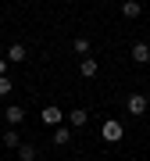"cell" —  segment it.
I'll return each mask as SVG.
<instances>
[{
    "mask_svg": "<svg viewBox=\"0 0 150 161\" xmlns=\"http://www.w3.org/2000/svg\"><path fill=\"white\" fill-rule=\"evenodd\" d=\"M121 136H125V125H121L118 118H104V125H100V140H104V143H118Z\"/></svg>",
    "mask_w": 150,
    "mask_h": 161,
    "instance_id": "6da1fadb",
    "label": "cell"
},
{
    "mask_svg": "<svg viewBox=\"0 0 150 161\" xmlns=\"http://www.w3.org/2000/svg\"><path fill=\"white\" fill-rule=\"evenodd\" d=\"M40 122H43V125H50V129H57L61 122H64V111L57 108V104H46V108L40 111Z\"/></svg>",
    "mask_w": 150,
    "mask_h": 161,
    "instance_id": "7a4b0ae2",
    "label": "cell"
},
{
    "mask_svg": "<svg viewBox=\"0 0 150 161\" xmlns=\"http://www.w3.org/2000/svg\"><path fill=\"white\" fill-rule=\"evenodd\" d=\"M125 108H129V115H147V108H150V104H147V97H143V93H129V100H125Z\"/></svg>",
    "mask_w": 150,
    "mask_h": 161,
    "instance_id": "3957f363",
    "label": "cell"
},
{
    "mask_svg": "<svg viewBox=\"0 0 150 161\" xmlns=\"http://www.w3.org/2000/svg\"><path fill=\"white\" fill-rule=\"evenodd\" d=\"M4 122H7V125H22V122H25V111L22 108H18V104H7V108H4Z\"/></svg>",
    "mask_w": 150,
    "mask_h": 161,
    "instance_id": "277c9868",
    "label": "cell"
},
{
    "mask_svg": "<svg viewBox=\"0 0 150 161\" xmlns=\"http://www.w3.org/2000/svg\"><path fill=\"white\" fill-rule=\"evenodd\" d=\"M64 122H68L72 129H82L89 122V111H82V108H75V111H68V115H64Z\"/></svg>",
    "mask_w": 150,
    "mask_h": 161,
    "instance_id": "5b68a950",
    "label": "cell"
},
{
    "mask_svg": "<svg viewBox=\"0 0 150 161\" xmlns=\"http://www.w3.org/2000/svg\"><path fill=\"white\" fill-rule=\"evenodd\" d=\"M25 58H29V50H25L22 43H11V47H7V64H22Z\"/></svg>",
    "mask_w": 150,
    "mask_h": 161,
    "instance_id": "8992f818",
    "label": "cell"
},
{
    "mask_svg": "<svg viewBox=\"0 0 150 161\" xmlns=\"http://www.w3.org/2000/svg\"><path fill=\"white\" fill-rule=\"evenodd\" d=\"M132 61H136V64H147V61H150V43H143V40L132 43Z\"/></svg>",
    "mask_w": 150,
    "mask_h": 161,
    "instance_id": "52a82bcc",
    "label": "cell"
},
{
    "mask_svg": "<svg viewBox=\"0 0 150 161\" xmlns=\"http://www.w3.org/2000/svg\"><path fill=\"white\" fill-rule=\"evenodd\" d=\"M54 143H57V147H64V143H72V125H68V122H61V125L54 129Z\"/></svg>",
    "mask_w": 150,
    "mask_h": 161,
    "instance_id": "ba28073f",
    "label": "cell"
},
{
    "mask_svg": "<svg viewBox=\"0 0 150 161\" xmlns=\"http://www.w3.org/2000/svg\"><path fill=\"white\" fill-rule=\"evenodd\" d=\"M0 143H4L7 150H18V143H22V140H18V129H14V125H7V132L0 136Z\"/></svg>",
    "mask_w": 150,
    "mask_h": 161,
    "instance_id": "9c48e42d",
    "label": "cell"
},
{
    "mask_svg": "<svg viewBox=\"0 0 150 161\" xmlns=\"http://www.w3.org/2000/svg\"><path fill=\"white\" fill-rule=\"evenodd\" d=\"M121 14L125 18H139L143 14V4H139V0H125V4H121Z\"/></svg>",
    "mask_w": 150,
    "mask_h": 161,
    "instance_id": "30bf717a",
    "label": "cell"
},
{
    "mask_svg": "<svg viewBox=\"0 0 150 161\" xmlns=\"http://www.w3.org/2000/svg\"><path fill=\"white\" fill-rule=\"evenodd\" d=\"M97 68H100L97 58H82V64H79V72L86 75V79H93V75H97Z\"/></svg>",
    "mask_w": 150,
    "mask_h": 161,
    "instance_id": "8fae6325",
    "label": "cell"
},
{
    "mask_svg": "<svg viewBox=\"0 0 150 161\" xmlns=\"http://www.w3.org/2000/svg\"><path fill=\"white\" fill-rule=\"evenodd\" d=\"M18 158L22 161H36V147L32 143H18Z\"/></svg>",
    "mask_w": 150,
    "mask_h": 161,
    "instance_id": "7c38bea8",
    "label": "cell"
},
{
    "mask_svg": "<svg viewBox=\"0 0 150 161\" xmlns=\"http://www.w3.org/2000/svg\"><path fill=\"white\" fill-rule=\"evenodd\" d=\"M72 50H75V54H89V40H86V36H75Z\"/></svg>",
    "mask_w": 150,
    "mask_h": 161,
    "instance_id": "4fadbf2b",
    "label": "cell"
},
{
    "mask_svg": "<svg viewBox=\"0 0 150 161\" xmlns=\"http://www.w3.org/2000/svg\"><path fill=\"white\" fill-rule=\"evenodd\" d=\"M11 90H14V82L7 79V75H0V97H7V93H11Z\"/></svg>",
    "mask_w": 150,
    "mask_h": 161,
    "instance_id": "5bb4252c",
    "label": "cell"
},
{
    "mask_svg": "<svg viewBox=\"0 0 150 161\" xmlns=\"http://www.w3.org/2000/svg\"><path fill=\"white\" fill-rule=\"evenodd\" d=\"M7 72V58H0V75H4Z\"/></svg>",
    "mask_w": 150,
    "mask_h": 161,
    "instance_id": "9a60e30c",
    "label": "cell"
}]
</instances>
